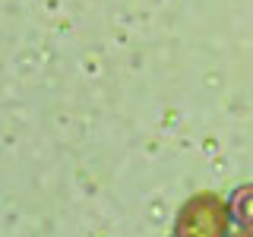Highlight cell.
I'll list each match as a JSON object with an SVG mask.
<instances>
[{"mask_svg":"<svg viewBox=\"0 0 253 237\" xmlns=\"http://www.w3.org/2000/svg\"><path fill=\"white\" fill-rule=\"evenodd\" d=\"M234 215H237V221L253 228V190H241L234 196Z\"/></svg>","mask_w":253,"mask_h":237,"instance_id":"cell-2","label":"cell"},{"mask_svg":"<svg viewBox=\"0 0 253 237\" xmlns=\"http://www.w3.org/2000/svg\"><path fill=\"white\" fill-rule=\"evenodd\" d=\"M225 228H228L225 202L218 196L203 193L180 209L174 234L177 237H225Z\"/></svg>","mask_w":253,"mask_h":237,"instance_id":"cell-1","label":"cell"},{"mask_svg":"<svg viewBox=\"0 0 253 237\" xmlns=\"http://www.w3.org/2000/svg\"><path fill=\"white\" fill-rule=\"evenodd\" d=\"M237 237H253V234H250V231H247V234H237Z\"/></svg>","mask_w":253,"mask_h":237,"instance_id":"cell-3","label":"cell"}]
</instances>
